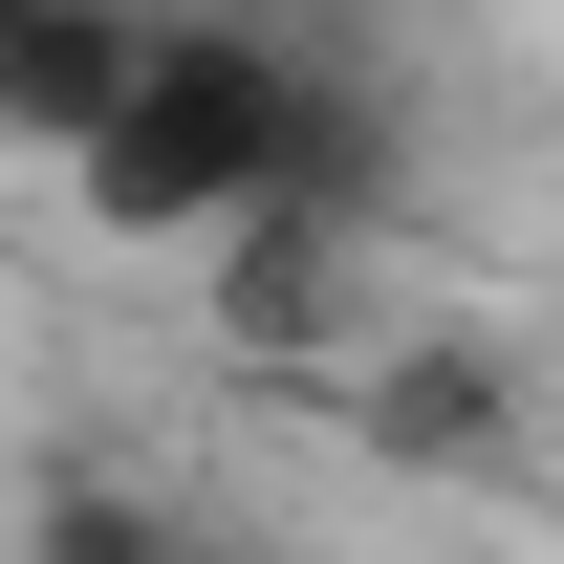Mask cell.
<instances>
[{"label": "cell", "instance_id": "277c9868", "mask_svg": "<svg viewBox=\"0 0 564 564\" xmlns=\"http://www.w3.org/2000/svg\"><path fill=\"white\" fill-rule=\"evenodd\" d=\"M152 22H174V0H0V131L66 174V152L152 87Z\"/></svg>", "mask_w": 564, "mask_h": 564}, {"label": "cell", "instance_id": "3957f363", "mask_svg": "<svg viewBox=\"0 0 564 564\" xmlns=\"http://www.w3.org/2000/svg\"><path fill=\"white\" fill-rule=\"evenodd\" d=\"M304 413L348 434L369 478H413V499H456V478H521V434H543V391H521V348H478V326H369Z\"/></svg>", "mask_w": 564, "mask_h": 564}, {"label": "cell", "instance_id": "5b68a950", "mask_svg": "<svg viewBox=\"0 0 564 564\" xmlns=\"http://www.w3.org/2000/svg\"><path fill=\"white\" fill-rule=\"evenodd\" d=\"M174 543H196V499L131 478V456H44L22 478V564H174Z\"/></svg>", "mask_w": 564, "mask_h": 564}, {"label": "cell", "instance_id": "6da1fadb", "mask_svg": "<svg viewBox=\"0 0 564 564\" xmlns=\"http://www.w3.org/2000/svg\"><path fill=\"white\" fill-rule=\"evenodd\" d=\"M348 109H369V66H326L304 22H261V0H174V22H152V87L66 152V217L131 239V261H196L239 196L326 174Z\"/></svg>", "mask_w": 564, "mask_h": 564}, {"label": "cell", "instance_id": "7a4b0ae2", "mask_svg": "<svg viewBox=\"0 0 564 564\" xmlns=\"http://www.w3.org/2000/svg\"><path fill=\"white\" fill-rule=\"evenodd\" d=\"M369 326H391V217L326 196V174H282V196H239L196 239V348L239 369V391H326Z\"/></svg>", "mask_w": 564, "mask_h": 564}]
</instances>
